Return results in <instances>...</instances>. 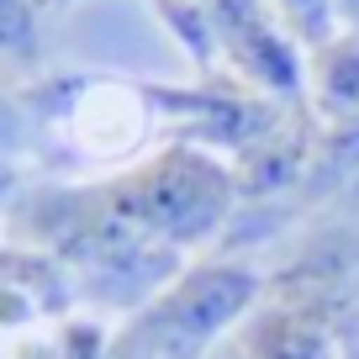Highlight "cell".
Masks as SVG:
<instances>
[{"label": "cell", "mask_w": 359, "mask_h": 359, "mask_svg": "<svg viewBox=\"0 0 359 359\" xmlns=\"http://www.w3.org/2000/svg\"><path fill=\"white\" fill-rule=\"evenodd\" d=\"M154 95L122 79H79L74 101L64 106V137L90 158H133V148L154 127Z\"/></svg>", "instance_id": "277c9868"}, {"label": "cell", "mask_w": 359, "mask_h": 359, "mask_svg": "<svg viewBox=\"0 0 359 359\" xmlns=\"http://www.w3.org/2000/svg\"><path fill=\"white\" fill-rule=\"evenodd\" d=\"M43 6H74V0H43Z\"/></svg>", "instance_id": "52a82bcc"}, {"label": "cell", "mask_w": 359, "mask_h": 359, "mask_svg": "<svg viewBox=\"0 0 359 359\" xmlns=\"http://www.w3.org/2000/svg\"><path fill=\"white\" fill-rule=\"evenodd\" d=\"M217 32V53L233 64V74L254 90L259 101H302L306 95V64L302 43L275 22L264 0H206Z\"/></svg>", "instance_id": "3957f363"}, {"label": "cell", "mask_w": 359, "mask_h": 359, "mask_svg": "<svg viewBox=\"0 0 359 359\" xmlns=\"http://www.w3.org/2000/svg\"><path fill=\"white\" fill-rule=\"evenodd\" d=\"M264 285L269 280L243 259L185 264L116 327L111 344L122 359H212L222 338L248 323Z\"/></svg>", "instance_id": "6da1fadb"}, {"label": "cell", "mask_w": 359, "mask_h": 359, "mask_svg": "<svg viewBox=\"0 0 359 359\" xmlns=\"http://www.w3.org/2000/svg\"><path fill=\"white\" fill-rule=\"evenodd\" d=\"M275 22L296 37V43L323 48L327 37H338V0H264Z\"/></svg>", "instance_id": "8992f818"}, {"label": "cell", "mask_w": 359, "mask_h": 359, "mask_svg": "<svg viewBox=\"0 0 359 359\" xmlns=\"http://www.w3.org/2000/svg\"><path fill=\"white\" fill-rule=\"evenodd\" d=\"M306 95L323 116H359V32H338L323 48H312L306 64Z\"/></svg>", "instance_id": "5b68a950"}, {"label": "cell", "mask_w": 359, "mask_h": 359, "mask_svg": "<svg viewBox=\"0 0 359 359\" xmlns=\"http://www.w3.org/2000/svg\"><path fill=\"white\" fill-rule=\"evenodd\" d=\"M327 280L333 275L312 269V259L269 280L233 338L238 359H338V312Z\"/></svg>", "instance_id": "7a4b0ae2"}]
</instances>
